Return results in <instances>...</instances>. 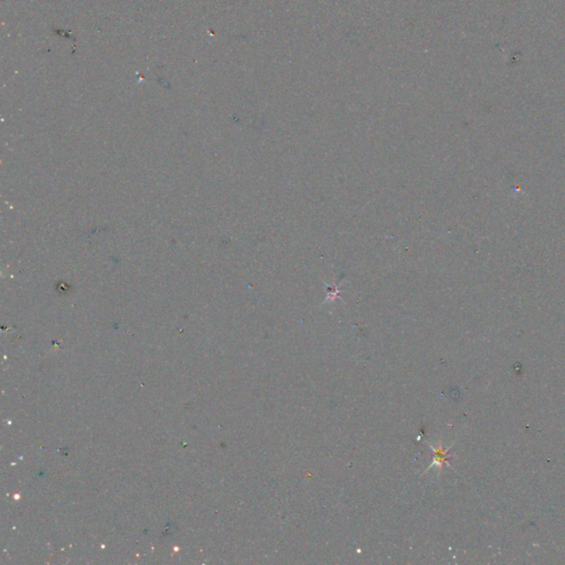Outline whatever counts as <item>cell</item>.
I'll return each mask as SVG.
<instances>
[{
  "instance_id": "6da1fadb",
  "label": "cell",
  "mask_w": 565,
  "mask_h": 565,
  "mask_svg": "<svg viewBox=\"0 0 565 565\" xmlns=\"http://www.w3.org/2000/svg\"><path fill=\"white\" fill-rule=\"evenodd\" d=\"M428 446H430L433 450L434 453V461L433 463L430 465V466L427 467V469L425 470V473H427L428 470H430L433 466H438L440 467V470L442 469L443 465L444 464H447V461H448V450L450 448V446L448 447H443L442 445L438 447V448H434L431 444H428Z\"/></svg>"
}]
</instances>
